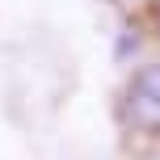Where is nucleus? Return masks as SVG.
I'll list each match as a JSON object with an SVG mask.
<instances>
[{
  "label": "nucleus",
  "instance_id": "nucleus-1",
  "mask_svg": "<svg viewBox=\"0 0 160 160\" xmlns=\"http://www.w3.org/2000/svg\"><path fill=\"white\" fill-rule=\"evenodd\" d=\"M118 122L131 135H160V63H143L127 76L118 97Z\"/></svg>",
  "mask_w": 160,
  "mask_h": 160
},
{
  "label": "nucleus",
  "instance_id": "nucleus-2",
  "mask_svg": "<svg viewBox=\"0 0 160 160\" xmlns=\"http://www.w3.org/2000/svg\"><path fill=\"white\" fill-rule=\"evenodd\" d=\"M156 17H160V8H156Z\"/></svg>",
  "mask_w": 160,
  "mask_h": 160
}]
</instances>
